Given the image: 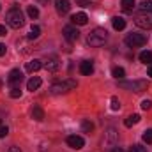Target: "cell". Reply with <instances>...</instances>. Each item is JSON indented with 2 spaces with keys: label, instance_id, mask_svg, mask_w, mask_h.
<instances>
[{
  "label": "cell",
  "instance_id": "obj_1",
  "mask_svg": "<svg viewBox=\"0 0 152 152\" xmlns=\"http://www.w3.org/2000/svg\"><path fill=\"white\" fill-rule=\"evenodd\" d=\"M5 21L11 28H21L25 25V18H23V12L18 9V7H11L5 14Z\"/></svg>",
  "mask_w": 152,
  "mask_h": 152
},
{
  "label": "cell",
  "instance_id": "obj_2",
  "mask_svg": "<svg viewBox=\"0 0 152 152\" xmlns=\"http://www.w3.org/2000/svg\"><path fill=\"white\" fill-rule=\"evenodd\" d=\"M76 80H64V81H57V83H53L51 87H50V94H53V96H60V94H67L69 90H73L76 88Z\"/></svg>",
  "mask_w": 152,
  "mask_h": 152
},
{
  "label": "cell",
  "instance_id": "obj_3",
  "mask_svg": "<svg viewBox=\"0 0 152 152\" xmlns=\"http://www.w3.org/2000/svg\"><path fill=\"white\" fill-rule=\"evenodd\" d=\"M134 23L140 28H152V11L140 7V11L134 14Z\"/></svg>",
  "mask_w": 152,
  "mask_h": 152
},
{
  "label": "cell",
  "instance_id": "obj_4",
  "mask_svg": "<svg viewBox=\"0 0 152 152\" xmlns=\"http://www.w3.org/2000/svg\"><path fill=\"white\" fill-rule=\"evenodd\" d=\"M106 39H108V32H106L104 28H94V30L88 34L87 42H88L90 46H94V48H99V46H103V44L106 42Z\"/></svg>",
  "mask_w": 152,
  "mask_h": 152
},
{
  "label": "cell",
  "instance_id": "obj_5",
  "mask_svg": "<svg viewBox=\"0 0 152 152\" xmlns=\"http://www.w3.org/2000/svg\"><path fill=\"white\" fill-rule=\"evenodd\" d=\"M118 87L120 88H126V90H133V92H142V90H147V81L145 80H133V81L120 80Z\"/></svg>",
  "mask_w": 152,
  "mask_h": 152
},
{
  "label": "cell",
  "instance_id": "obj_6",
  "mask_svg": "<svg viewBox=\"0 0 152 152\" xmlns=\"http://www.w3.org/2000/svg\"><path fill=\"white\" fill-rule=\"evenodd\" d=\"M147 42V36L145 34H129L127 37H126V44L127 46H131V48H140V46H143Z\"/></svg>",
  "mask_w": 152,
  "mask_h": 152
},
{
  "label": "cell",
  "instance_id": "obj_7",
  "mask_svg": "<svg viewBox=\"0 0 152 152\" xmlns=\"http://www.w3.org/2000/svg\"><path fill=\"white\" fill-rule=\"evenodd\" d=\"M21 80H23V73H21L20 69H12V71L9 73V76H7V83L11 85V88H12V87H20Z\"/></svg>",
  "mask_w": 152,
  "mask_h": 152
},
{
  "label": "cell",
  "instance_id": "obj_8",
  "mask_svg": "<svg viewBox=\"0 0 152 152\" xmlns=\"http://www.w3.org/2000/svg\"><path fill=\"white\" fill-rule=\"evenodd\" d=\"M62 34H64L66 41H69V42H75L76 39L80 37V32H78V28H76L75 25H67V27H64Z\"/></svg>",
  "mask_w": 152,
  "mask_h": 152
},
{
  "label": "cell",
  "instance_id": "obj_9",
  "mask_svg": "<svg viewBox=\"0 0 152 152\" xmlns=\"http://www.w3.org/2000/svg\"><path fill=\"white\" fill-rule=\"evenodd\" d=\"M67 145L71 147V149H75V151H80V149H83V145H85V140L81 138V136H78V134H71V136H67Z\"/></svg>",
  "mask_w": 152,
  "mask_h": 152
},
{
  "label": "cell",
  "instance_id": "obj_10",
  "mask_svg": "<svg viewBox=\"0 0 152 152\" xmlns=\"http://www.w3.org/2000/svg\"><path fill=\"white\" fill-rule=\"evenodd\" d=\"M55 9H57V12H58L60 16H64V14L69 12L71 4H69V0H55Z\"/></svg>",
  "mask_w": 152,
  "mask_h": 152
},
{
  "label": "cell",
  "instance_id": "obj_11",
  "mask_svg": "<svg viewBox=\"0 0 152 152\" xmlns=\"http://www.w3.org/2000/svg\"><path fill=\"white\" fill-rule=\"evenodd\" d=\"M71 21H73V25H75V27H83V25H87L88 16H87L85 12H76L75 16L71 18Z\"/></svg>",
  "mask_w": 152,
  "mask_h": 152
},
{
  "label": "cell",
  "instance_id": "obj_12",
  "mask_svg": "<svg viewBox=\"0 0 152 152\" xmlns=\"http://www.w3.org/2000/svg\"><path fill=\"white\" fill-rule=\"evenodd\" d=\"M80 73L83 76H90L94 73V64H92V60H83L81 64H80Z\"/></svg>",
  "mask_w": 152,
  "mask_h": 152
},
{
  "label": "cell",
  "instance_id": "obj_13",
  "mask_svg": "<svg viewBox=\"0 0 152 152\" xmlns=\"http://www.w3.org/2000/svg\"><path fill=\"white\" fill-rule=\"evenodd\" d=\"M42 67V60H37V58H34V60H30V62H27V66H25V71L27 73H36Z\"/></svg>",
  "mask_w": 152,
  "mask_h": 152
},
{
  "label": "cell",
  "instance_id": "obj_14",
  "mask_svg": "<svg viewBox=\"0 0 152 152\" xmlns=\"http://www.w3.org/2000/svg\"><path fill=\"white\" fill-rule=\"evenodd\" d=\"M42 66H44V69H46V71H51V73H53V71H57V69H58V60H57L55 57H50V58H46V60H44V64H42Z\"/></svg>",
  "mask_w": 152,
  "mask_h": 152
},
{
  "label": "cell",
  "instance_id": "obj_15",
  "mask_svg": "<svg viewBox=\"0 0 152 152\" xmlns=\"http://www.w3.org/2000/svg\"><path fill=\"white\" fill-rule=\"evenodd\" d=\"M136 7V2L134 0H120V9L124 12H133Z\"/></svg>",
  "mask_w": 152,
  "mask_h": 152
},
{
  "label": "cell",
  "instance_id": "obj_16",
  "mask_svg": "<svg viewBox=\"0 0 152 152\" xmlns=\"http://www.w3.org/2000/svg\"><path fill=\"white\" fill-rule=\"evenodd\" d=\"M39 87H41V78H39V76H32V78L27 81V88H28L30 92L37 90Z\"/></svg>",
  "mask_w": 152,
  "mask_h": 152
},
{
  "label": "cell",
  "instance_id": "obj_17",
  "mask_svg": "<svg viewBox=\"0 0 152 152\" xmlns=\"http://www.w3.org/2000/svg\"><path fill=\"white\" fill-rule=\"evenodd\" d=\"M112 25H113L115 30H124L126 28V20L120 18V16H115L113 20H112Z\"/></svg>",
  "mask_w": 152,
  "mask_h": 152
},
{
  "label": "cell",
  "instance_id": "obj_18",
  "mask_svg": "<svg viewBox=\"0 0 152 152\" xmlns=\"http://www.w3.org/2000/svg\"><path fill=\"white\" fill-rule=\"evenodd\" d=\"M138 122H140V115L134 113V115H129V117L124 120V126H126V127H133V126L138 124Z\"/></svg>",
  "mask_w": 152,
  "mask_h": 152
},
{
  "label": "cell",
  "instance_id": "obj_19",
  "mask_svg": "<svg viewBox=\"0 0 152 152\" xmlns=\"http://www.w3.org/2000/svg\"><path fill=\"white\" fill-rule=\"evenodd\" d=\"M32 117H34V120H37V122L44 120V110H42L41 106H34V108H32Z\"/></svg>",
  "mask_w": 152,
  "mask_h": 152
},
{
  "label": "cell",
  "instance_id": "obj_20",
  "mask_svg": "<svg viewBox=\"0 0 152 152\" xmlns=\"http://www.w3.org/2000/svg\"><path fill=\"white\" fill-rule=\"evenodd\" d=\"M138 58H140V62H143V64L149 66V64H152V51H149V50L147 51H142Z\"/></svg>",
  "mask_w": 152,
  "mask_h": 152
},
{
  "label": "cell",
  "instance_id": "obj_21",
  "mask_svg": "<svg viewBox=\"0 0 152 152\" xmlns=\"http://www.w3.org/2000/svg\"><path fill=\"white\" fill-rule=\"evenodd\" d=\"M39 36H41V27H37V25H32V27H30V32H28V41L37 39Z\"/></svg>",
  "mask_w": 152,
  "mask_h": 152
},
{
  "label": "cell",
  "instance_id": "obj_22",
  "mask_svg": "<svg viewBox=\"0 0 152 152\" xmlns=\"http://www.w3.org/2000/svg\"><path fill=\"white\" fill-rule=\"evenodd\" d=\"M81 131H83V133H92V131H94V124H92L88 118H85V120L81 122Z\"/></svg>",
  "mask_w": 152,
  "mask_h": 152
},
{
  "label": "cell",
  "instance_id": "obj_23",
  "mask_svg": "<svg viewBox=\"0 0 152 152\" xmlns=\"http://www.w3.org/2000/svg\"><path fill=\"white\" fill-rule=\"evenodd\" d=\"M112 75H113L115 80H124V76H126V71H124L122 67H113V69H112Z\"/></svg>",
  "mask_w": 152,
  "mask_h": 152
},
{
  "label": "cell",
  "instance_id": "obj_24",
  "mask_svg": "<svg viewBox=\"0 0 152 152\" xmlns=\"http://www.w3.org/2000/svg\"><path fill=\"white\" fill-rule=\"evenodd\" d=\"M106 142H108V143H115V142H117V131H115V129H108V133H106Z\"/></svg>",
  "mask_w": 152,
  "mask_h": 152
},
{
  "label": "cell",
  "instance_id": "obj_25",
  "mask_svg": "<svg viewBox=\"0 0 152 152\" xmlns=\"http://www.w3.org/2000/svg\"><path fill=\"white\" fill-rule=\"evenodd\" d=\"M27 12H28V16H30L32 20H36V18H39V9L36 7V5H28Z\"/></svg>",
  "mask_w": 152,
  "mask_h": 152
},
{
  "label": "cell",
  "instance_id": "obj_26",
  "mask_svg": "<svg viewBox=\"0 0 152 152\" xmlns=\"http://www.w3.org/2000/svg\"><path fill=\"white\" fill-rule=\"evenodd\" d=\"M142 140H143L145 143H152V129L143 131V134H142Z\"/></svg>",
  "mask_w": 152,
  "mask_h": 152
},
{
  "label": "cell",
  "instance_id": "obj_27",
  "mask_svg": "<svg viewBox=\"0 0 152 152\" xmlns=\"http://www.w3.org/2000/svg\"><path fill=\"white\" fill-rule=\"evenodd\" d=\"M9 96H11L12 99L21 97V90H20V87H12V88H11V92H9Z\"/></svg>",
  "mask_w": 152,
  "mask_h": 152
},
{
  "label": "cell",
  "instance_id": "obj_28",
  "mask_svg": "<svg viewBox=\"0 0 152 152\" xmlns=\"http://www.w3.org/2000/svg\"><path fill=\"white\" fill-rule=\"evenodd\" d=\"M76 4L81 7H90V5H94V0H76Z\"/></svg>",
  "mask_w": 152,
  "mask_h": 152
},
{
  "label": "cell",
  "instance_id": "obj_29",
  "mask_svg": "<svg viewBox=\"0 0 152 152\" xmlns=\"http://www.w3.org/2000/svg\"><path fill=\"white\" fill-rule=\"evenodd\" d=\"M7 134H9V127L2 124V126H0V138H5Z\"/></svg>",
  "mask_w": 152,
  "mask_h": 152
},
{
  "label": "cell",
  "instance_id": "obj_30",
  "mask_svg": "<svg viewBox=\"0 0 152 152\" xmlns=\"http://www.w3.org/2000/svg\"><path fill=\"white\" fill-rule=\"evenodd\" d=\"M129 152H147V149L142 147V145H133V147L129 149Z\"/></svg>",
  "mask_w": 152,
  "mask_h": 152
},
{
  "label": "cell",
  "instance_id": "obj_31",
  "mask_svg": "<svg viewBox=\"0 0 152 152\" xmlns=\"http://www.w3.org/2000/svg\"><path fill=\"white\" fill-rule=\"evenodd\" d=\"M112 110H120V101L117 97H112Z\"/></svg>",
  "mask_w": 152,
  "mask_h": 152
},
{
  "label": "cell",
  "instance_id": "obj_32",
  "mask_svg": "<svg viewBox=\"0 0 152 152\" xmlns=\"http://www.w3.org/2000/svg\"><path fill=\"white\" fill-rule=\"evenodd\" d=\"M142 108H143V110H151V108H152V101L145 99V101L142 103Z\"/></svg>",
  "mask_w": 152,
  "mask_h": 152
},
{
  "label": "cell",
  "instance_id": "obj_33",
  "mask_svg": "<svg viewBox=\"0 0 152 152\" xmlns=\"http://www.w3.org/2000/svg\"><path fill=\"white\" fill-rule=\"evenodd\" d=\"M5 53H7V46H5V44H2V42H0V57H4V55H5Z\"/></svg>",
  "mask_w": 152,
  "mask_h": 152
},
{
  "label": "cell",
  "instance_id": "obj_34",
  "mask_svg": "<svg viewBox=\"0 0 152 152\" xmlns=\"http://www.w3.org/2000/svg\"><path fill=\"white\" fill-rule=\"evenodd\" d=\"M5 34H7V28H5L4 25H0V37H2V36H5Z\"/></svg>",
  "mask_w": 152,
  "mask_h": 152
},
{
  "label": "cell",
  "instance_id": "obj_35",
  "mask_svg": "<svg viewBox=\"0 0 152 152\" xmlns=\"http://www.w3.org/2000/svg\"><path fill=\"white\" fill-rule=\"evenodd\" d=\"M147 75L152 78V64H149V67H147Z\"/></svg>",
  "mask_w": 152,
  "mask_h": 152
},
{
  "label": "cell",
  "instance_id": "obj_36",
  "mask_svg": "<svg viewBox=\"0 0 152 152\" xmlns=\"http://www.w3.org/2000/svg\"><path fill=\"white\" fill-rule=\"evenodd\" d=\"M9 152H21V151H20V147H11Z\"/></svg>",
  "mask_w": 152,
  "mask_h": 152
},
{
  "label": "cell",
  "instance_id": "obj_37",
  "mask_svg": "<svg viewBox=\"0 0 152 152\" xmlns=\"http://www.w3.org/2000/svg\"><path fill=\"white\" fill-rule=\"evenodd\" d=\"M112 152H124V149H120V147H113Z\"/></svg>",
  "mask_w": 152,
  "mask_h": 152
},
{
  "label": "cell",
  "instance_id": "obj_38",
  "mask_svg": "<svg viewBox=\"0 0 152 152\" xmlns=\"http://www.w3.org/2000/svg\"><path fill=\"white\" fill-rule=\"evenodd\" d=\"M39 2H41V4H48L50 0H39Z\"/></svg>",
  "mask_w": 152,
  "mask_h": 152
},
{
  "label": "cell",
  "instance_id": "obj_39",
  "mask_svg": "<svg viewBox=\"0 0 152 152\" xmlns=\"http://www.w3.org/2000/svg\"><path fill=\"white\" fill-rule=\"evenodd\" d=\"M0 126H2V120H0Z\"/></svg>",
  "mask_w": 152,
  "mask_h": 152
}]
</instances>
